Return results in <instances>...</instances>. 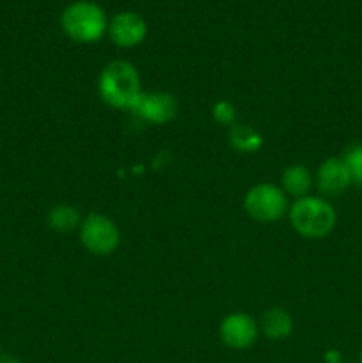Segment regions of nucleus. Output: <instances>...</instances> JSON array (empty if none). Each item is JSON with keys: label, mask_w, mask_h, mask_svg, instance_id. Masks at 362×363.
I'll return each instance as SVG.
<instances>
[{"label": "nucleus", "mask_w": 362, "mask_h": 363, "mask_svg": "<svg viewBox=\"0 0 362 363\" xmlns=\"http://www.w3.org/2000/svg\"><path fill=\"white\" fill-rule=\"evenodd\" d=\"M98 92L99 98L112 108L131 110L142 94L137 67L126 60L106 64L99 74Z\"/></svg>", "instance_id": "1"}, {"label": "nucleus", "mask_w": 362, "mask_h": 363, "mask_svg": "<svg viewBox=\"0 0 362 363\" xmlns=\"http://www.w3.org/2000/svg\"><path fill=\"white\" fill-rule=\"evenodd\" d=\"M60 27L64 34L75 43H96L109 30L106 14L98 4L89 0H78L67 6L60 16Z\"/></svg>", "instance_id": "2"}, {"label": "nucleus", "mask_w": 362, "mask_h": 363, "mask_svg": "<svg viewBox=\"0 0 362 363\" xmlns=\"http://www.w3.org/2000/svg\"><path fill=\"white\" fill-rule=\"evenodd\" d=\"M290 220L293 229L309 240L325 238L336 225V211L327 201L318 197H300L290 209Z\"/></svg>", "instance_id": "3"}, {"label": "nucleus", "mask_w": 362, "mask_h": 363, "mask_svg": "<svg viewBox=\"0 0 362 363\" xmlns=\"http://www.w3.org/2000/svg\"><path fill=\"white\" fill-rule=\"evenodd\" d=\"M245 211L258 222H275L286 213V195L270 183L256 184L245 195Z\"/></svg>", "instance_id": "4"}, {"label": "nucleus", "mask_w": 362, "mask_h": 363, "mask_svg": "<svg viewBox=\"0 0 362 363\" xmlns=\"http://www.w3.org/2000/svg\"><path fill=\"white\" fill-rule=\"evenodd\" d=\"M82 245L94 255H110L119 247L121 234L116 223L103 215L85 216L80 227Z\"/></svg>", "instance_id": "5"}, {"label": "nucleus", "mask_w": 362, "mask_h": 363, "mask_svg": "<svg viewBox=\"0 0 362 363\" xmlns=\"http://www.w3.org/2000/svg\"><path fill=\"white\" fill-rule=\"evenodd\" d=\"M131 112L151 124H165L176 117L177 101L169 92H142Z\"/></svg>", "instance_id": "6"}, {"label": "nucleus", "mask_w": 362, "mask_h": 363, "mask_svg": "<svg viewBox=\"0 0 362 363\" xmlns=\"http://www.w3.org/2000/svg\"><path fill=\"white\" fill-rule=\"evenodd\" d=\"M106 32L114 45L121 46V48H133L144 41L146 34H148V25L141 14L124 11L110 20Z\"/></svg>", "instance_id": "7"}, {"label": "nucleus", "mask_w": 362, "mask_h": 363, "mask_svg": "<svg viewBox=\"0 0 362 363\" xmlns=\"http://www.w3.org/2000/svg\"><path fill=\"white\" fill-rule=\"evenodd\" d=\"M220 339L233 350H247L258 339V325L243 312L231 314L220 325Z\"/></svg>", "instance_id": "8"}, {"label": "nucleus", "mask_w": 362, "mask_h": 363, "mask_svg": "<svg viewBox=\"0 0 362 363\" xmlns=\"http://www.w3.org/2000/svg\"><path fill=\"white\" fill-rule=\"evenodd\" d=\"M316 186L327 197H337L351 186V177L343 158H329L318 167Z\"/></svg>", "instance_id": "9"}, {"label": "nucleus", "mask_w": 362, "mask_h": 363, "mask_svg": "<svg viewBox=\"0 0 362 363\" xmlns=\"http://www.w3.org/2000/svg\"><path fill=\"white\" fill-rule=\"evenodd\" d=\"M261 330L270 340H283L293 332V319L284 308L273 307L263 315Z\"/></svg>", "instance_id": "10"}, {"label": "nucleus", "mask_w": 362, "mask_h": 363, "mask_svg": "<svg viewBox=\"0 0 362 363\" xmlns=\"http://www.w3.org/2000/svg\"><path fill=\"white\" fill-rule=\"evenodd\" d=\"M311 172H309L307 167L304 165H290L283 172V188L284 191H287L293 197L300 199L307 195V191L311 190Z\"/></svg>", "instance_id": "11"}, {"label": "nucleus", "mask_w": 362, "mask_h": 363, "mask_svg": "<svg viewBox=\"0 0 362 363\" xmlns=\"http://www.w3.org/2000/svg\"><path fill=\"white\" fill-rule=\"evenodd\" d=\"M231 145L234 151L240 152H256L263 145L261 135L252 128L245 126V124H233L229 135Z\"/></svg>", "instance_id": "12"}, {"label": "nucleus", "mask_w": 362, "mask_h": 363, "mask_svg": "<svg viewBox=\"0 0 362 363\" xmlns=\"http://www.w3.org/2000/svg\"><path fill=\"white\" fill-rule=\"evenodd\" d=\"M48 223L52 229L59 230V233H67V230H73L80 223V213L70 204L55 206L48 213Z\"/></svg>", "instance_id": "13"}, {"label": "nucleus", "mask_w": 362, "mask_h": 363, "mask_svg": "<svg viewBox=\"0 0 362 363\" xmlns=\"http://www.w3.org/2000/svg\"><path fill=\"white\" fill-rule=\"evenodd\" d=\"M343 162L350 172L351 184L362 188V144H350L344 149Z\"/></svg>", "instance_id": "14"}, {"label": "nucleus", "mask_w": 362, "mask_h": 363, "mask_svg": "<svg viewBox=\"0 0 362 363\" xmlns=\"http://www.w3.org/2000/svg\"><path fill=\"white\" fill-rule=\"evenodd\" d=\"M213 117L220 124H234V121H236V110H234V106L231 103L216 101L213 105Z\"/></svg>", "instance_id": "15"}, {"label": "nucleus", "mask_w": 362, "mask_h": 363, "mask_svg": "<svg viewBox=\"0 0 362 363\" xmlns=\"http://www.w3.org/2000/svg\"><path fill=\"white\" fill-rule=\"evenodd\" d=\"M325 362L327 363H343V357L337 350H329L325 353Z\"/></svg>", "instance_id": "16"}, {"label": "nucleus", "mask_w": 362, "mask_h": 363, "mask_svg": "<svg viewBox=\"0 0 362 363\" xmlns=\"http://www.w3.org/2000/svg\"><path fill=\"white\" fill-rule=\"evenodd\" d=\"M0 363H20V360L13 354H0Z\"/></svg>", "instance_id": "17"}, {"label": "nucleus", "mask_w": 362, "mask_h": 363, "mask_svg": "<svg viewBox=\"0 0 362 363\" xmlns=\"http://www.w3.org/2000/svg\"><path fill=\"white\" fill-rule=\"evenodd\" d=\"M361 363H362V351H361Z\"/></svg>", "instance_id": "18"}]
</instances>
